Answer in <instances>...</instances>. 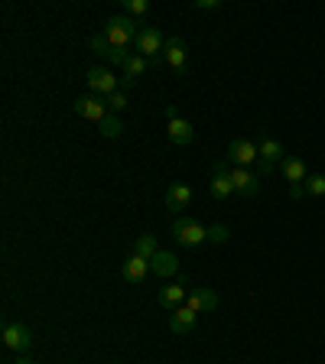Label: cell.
<instances>
[{
  "label": "cell",
  "instance_id": "4fadbf2b",
  "mask_svg": "<svg viewBox=\"0 0 325 364\" xmlns=\"http://www.w3.org/2000/svg\"><path fill=\"white\" fill-rule=\"evenodd\" d=\"M186 306L192 309V312H212V309L218 306V293H215V290H208V286H198V290H189Z\"/></svg>",
  "mask_w": 325,
  "mask_h": 364
},
{
  "label": "cell",
  "instance_id": "603a6c76",
  "mask_svg": "<svg viewBox=\"0 0 325 364\" xmlns=\"http://www.w3.org/2000/svg\"><path fill=\"white\" fill-rule=\"evenodd\" d=\"M303 189H306V196H325V176H322V173H316V176H306Z\"/></svg>",
  "mask_w": 325,
  "mask_h": 364
},
{
  "label": "cell",
  "instance_id": "e0dca14e",
  "mask_svg": "<svg viewBox=\"0 0 325 364\" xmlns=\"http://www.w3.org/2000/svg\"><path fill=\"white\" fill-rule=\"evenodd\" d=\"M166 131H169V140L176 143V147H189V143L195 140V131H192V124H189L186 117H173Z\"/></svg>",
  "mask_w": 325,
  "mask_h": 364
},
{
  "label": "cell",
  "instance_id": "9c48e42d",
  "mask_svg": "<svg viewBox=\"0 0 325 364\" xmlns=\"http://www.w3.org/2000/svg\"><path fill=\"white\" fill-rule=\"evenodd\" d=\"M88 88H92L94 94H98V98H108V94H114L117 92V78H114V72L111 68H88Z\"/></svg>",
  "mask_w": 325,
  "mask_h": 364
},
{
  "label": "cell",
  "instance_id": "52a82bcc",
  "mask_svg": "<svg viewBox=\"0 0 325 364\" xmlns=\"http://www.w3.org/2000/svg\"><path fill=\"white\" fill-rule=\"evenodd\" d=\"M228 176H231V182H234V192L238 196H244V198H254L260 192V179L254 176L251 169H241V166H231L228 169Z\"/></svg>",
  "mask_w": 325,
  "mask_h": 364
},
{
  "label": "cell",
  "instance_id": "277c9868",
  "mask_svg": "<svg viewBox=\"0 0 325 364\" xmlns=\"http://www.w3.org/2000/svg\"><path fill=\"white\" fill-rule=\"evenodd\" d=\"M228 159H231L234 166L251 169L254 163H260V147L254 140H247V137H238V140L228 143Z\"/></svg>",
  "mask_w": 325,
  "mask_h": 364
},
{
  "label": "cell",
  "instance_id": "8992f818",
  "mask_svg": "<svg viewBox=\"0 0 325 364\" xmlns=\"http://www.w3.org/2000/svg\"><path fill=\"white\" fill-rule=\"evenodd\" d=\"M72 108H75V114H78V117H85V121H94V124H101L104 117H108V104H104L98 94H85V98H78Z\"/></svg>",
  "mask_w": 325,
  "mask_h": 364
},
{
  "label": "cell",
  "instance_id": "ffe728a7",
  "mask_svg": "<svg viewBox=\"0 0 325 364\" xmlns=\"http://www.w3.org/2000/svg\"><path fill=\"white\" fill-rule=\"evenodd\" d=\"M147 66H150V62L143 56H130V62L124 66V88H130V85L137 82L140 75L147 72Z\"/></svg>",
  "mask_w": 325,
  "mask_h": 364
},
{
  "label": "cell",
  "instance_id": "f546056e",
  "mask_svg": "<svg viewBox=\"0 0 325 364\" xmlns=\"http://www.w3.org/2000/svg\"><path fill=\"white\" fill-rule=\"evenodd\" d=\"M13 364H36V361H29V358H27V355H20V358H17V361H13Z\"/></svg>",
  "mask_w": 325,
  "mask_h": 364
},
{
  "label": "cell",
  "instance_id": "2e32d148",
  "mask_svg": "<svg viewBox=\"0 0 325 364\" xmlns=\"http://www.w3.org/2000/svg\"><path fill=\"white\" fill-rule=\"evenodd\" d=\"M189 202H192V189H189L186 182H173V186L166 189V208L169 212H182V208H189Z\"/></svg>",
  "mask_w": 325,
  "mask_h": 364
},
{
  "label": "cell",
  "instance_id": "ba28073f",
  "mask_svg": "<svg viewBox=\"0 0 325 364\" xmlns=\"http://www.w3.org/2000/svg\"><path fill=\"white\" fill-rule=\"evenodd\" d=\"M186 299H189V290H186V280H182V277H176V283H169V286L159 290V306L169 309V312H176L179 306H186Z\"/></svg>",
  "mask_w": 325,
  "mask_h": 364
},
{
  "label": "cell",
  "instance_id": "ac0fdd59",
  "mask_svg": "<svg viewBox=\"0 0 325 364\" xmlns=\"http://www.w3.org/2000/svg\"><path fill=\"white\" fill-rule=\"evenodd\" d=\"M280 169H283L287 182H293V186H303V182H306V163H303L299 156H283Z\"/></svg>",
  "mask_w": 325,
  "mask_h": 364
},
{
  "label": "cell",
  "instance_id": "30bf717a",
  "mask_svg": "<svg viewBox=\"0 0 325 364\" xmlns=\"http://www.w3.org/2000/svg\"><path fill=\"white\" fill-rule=\"evenodd\" d=\"M208 192H212V198H218V202L234 196V182H231V176H228V163H218V166H215V176H212V182H208Z\"/></svg>",
  "mask_w": 325,
  "mask_h": 364
},
{
  "label": "cell",
  "instance_id": "9a60e30c",
  "mask_svg": "<svg viewBox=\"0 0 325 364\" xmlns=\"http://www.w3.org/2000/svg\"><path fill=\"white\" fill-rule=\"evenodd\" d=\"M195 316L198 312H192L189 306H179L173 316H169V328L176 332V335H192L195 332Z\"/></svg>",
  "mask_w": 325,
  "mask_h": 364
},
{
  "label": "cell",
  "instance_id": "d4e9b609",
  "mask_svg": "<svg viewBox=\"0 0 325 364\" xmlns=\"http://www.w3.org/2000/svg\"><path fill=\"white\" fill-rule=\"evenodd\" d=\"M147 10H150L147 0H124V13H127V17H143Z\"/></svg>",
  "mask_w": 325,
  "mask_h": 364
},
{
  "label": "cell",
  "instance_id": "cb8c5ba5",
  "mask_svg": "<svg viewBox=\"0 0 325 364\" xmlns=\"http://www.w3.org/2000/svg\"><path fill=\"white\" fill-rule=\"evenodd\" d=\"M88 43H92V49H94V52H98V56H104V59H108V52H111V43H108V36H104V33H94V36L92 39H88Z\"/></svg>",
  "mask_w": 325,
  "mask_h": 364
},
{
  "label": "cell",
  "instance_id": "6da1fadb",
  "mask_svg": "<svg viewBox=\"0 0 325 364\" xmlns=\"http://www.w3.org/2000/svg\"><path fill=\"white\" fill-rule=\"evenodd\" d=\"M137 23L130 17H111L108 20V27H104V36L111 43L114 49H127L130 43H137Z\"/></svg>",
  "mask_w": 325,
  "mask_h": 364
},
{
  "label": "cell",
  "instance_id": "7c38bea8",
  "mask_svg": "<svg viewBox=\"0 0 325 364\" xmlns=\"http://www.w3.org/2000/svg\"><path fill=\"white\" fill-rule=\"evenodd\" d=\"M121 273H124V280H127V283H143L153 270H150V261H147V257H137V254H130L127 261H124Z\"/></svg>",
  "mask_w": 325,
  "mask_h": 364
},
{
  "label": "cell",
  "instance_id": "7402d4cb",
  "mask_svg": "<svg viewBox=\"0 0 325 364\" xmlns=\"http://www.w3.org/2000/svg\"><path fill=\"white\" fill-rule=\"evenodd\" d=\"M98 131H101V137H108V140H114V137H121L124 133V124L121 117H114V114H108L101 124H98Z\"/></svg>",
  "mask_w": 325,
  "mask_h": 364
},
{
  "label": "cell",
  "instance_id": "5b68a950",
  "mask_svg": "<svg viewBox=\"0 0 325 364\" xmlns=\"http://www.w3.org/2000/svg\"><path fill=\"white\" fill-rule=\"evenodd\" d=\"M0 338H3V345L10 348V351H17V355H27L29 345H33V335H29V328L23 326V322H3V332H0Z\"/></svg>",
  "mask_w": 325,
  "mask_h": 364
},
{
  "label": "cell",
  "instance_id": "d6986e66",
  "mask_svg": "<svg viewBox=\"0 0 325 364\" xmlns=\"http://www.w3.org/2000/svg\"><path fill=\"white\" fill-rule=\"evenodd\" d=\"M257 147H260V163H263V166L283 163V143H280V140H273V137H263Z\"/></svg>",
  "mask_w": 325,
  "mask_h": 364
},
{
  "label": "cell",
  "instance_id": "8fae6325",
  "mask_svg": "<svg viewBox=\"0 0 325 364\" xmlns=\"http://www.w3.org/2000/svg\"><path fill=\"white\" fill-rule=\"evenodd\" d=\"M186 43L179 36H173V39H166V49H163V62H166L169 68L176 75H182V68H186Z\"/></svg>",
  "mask_w": 325,
  "mask_h": 364
},
{
  "label": "cell",
  "instance_id": "3957f363",
  "mask_svg": "<svg viewBox=\"0 0 325 364\" xmlns=\"http://www.w3.org/2000/svg\"><path fill=\"white\" fill-rule=\"evenodd\" d=\"M173 238L182 247H198L202 241H208V228H202L195 218H176L173 221Z\"/></svg>",
  "mask_w": 325,
  "mask_h": 364
},
{
  "label": "cell",
  "instance_id": "83f0119b",
  "mask_svg": "<svg viewBox=\"0 0 325 364\" xmlns=\"http://www.w3.org/2000/svg\"><path fill=\"white\" fill-rule=\"evenodd\" d=\"M195 10H218V0H195Z\"/></svg>",
  "mask_w": 325,
  "mask_h": 364
},
{
  "label": "cell",
  "instance_id": "484cf974",
  "mask_svg": "<svg viewBox=\"0 0 325 364\" xmlns=\"http://www.w3.org/2000/svg\"><path fill=\"white\" fill-rule=\"evenodd\" d=\"M104 104H108L111 111H124V108H127V94L114 92V94H108V98H104Z\"/></svg>",
  "mask_w": 325,
  "mask_h": 364
},
{
  "label": "cell",
  "instance_id": "f1b7e54d",
  "mask_svg": "<svg viewBox=\"0 0 325 364\" xmlns=\"http://www.w3.org/2000/svg\"><path fill=\"white\" fill-rule=\"evenodd\" d=\"M289 196H293V198H303V196H306V189H303V186H289Z\"/></svg>",
  "mask_w": 325,
  "mask_h": 364
},
{
  "label": "cell",
  "instance_id": "7a4b0ae2",
  "mask_svg": "<svg viewBox=\"0 0 325 364\" xmlns=\"http://www.w3.org/2000/svg\"><path fill=\"white\" fill-rule=\"evenodd\" d=\"M163 49H166V39H163V33L157 27H143L137 33V56H143L150 66L163 59Z\"/></svg>",
  "mask_w": 325,
  "mask_h": 364
},
{
  "label": "cell",
  "instance_id": "44dd1931",
  "mask_svg": "<svg viewBox=\"0 0 325 364\" xmlns=\"http://www.w3.org/2000/svg\"><path fill=\"white\" fill-rule=\"evenodd\" d=\"M133 254H137V257H147V261H153V257L159 254L157 238H153V234H140L137 241H133Z\"/></svg>",
  "mask_w": 325,
  "mask_h": 364
},
{
  "label": "cell",
  "instance_id": "5bb4252c",
  "mask_svg": "<svg viewBox=\"0 0 325 364\" xmlns=\"http://www.w3.org/2000/svg\"><path fill=\"white\" fill-rule=\"evenodd\" d=\"M150 270L157 273V277H163V280H169V277H179V261H176V254L159 251L157 257L150 261Z\"/></svg>",
  "mask_w": 325,
  "mask_h": 364
},
{
  "label": "cell",
  "instance_id": "4316f807",
  "mask_svg": "<svg viewBox=\"0 0 325 364\" xmlns=\"http://www.w3.org/2000/svg\"><path fill=\"white\" fill-rule=\"evenodd\" d=\"M208 241H212V244H224V241H228V228H224V224H212V228H208Z\"/></svg>",
  "mask_w": 325,
  "mask_h": 364
}]
</instances>
